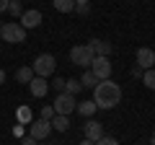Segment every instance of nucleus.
<instances>
[{"mask_svg": "<svg viewBox=\"0 0 155 145\" xmlns=\"http://www.w3.org/2000/svg\"><path fill=\"white\" fill-rule=\"evenodd\" d=\"M122 101V86L114 80H98V86L93 88V104L98 109H114Z\"/></svg>", "mask_w": 155, "mask_h": 145, "instance_id": "1", "label": "nucleus"}, {"mask_svg": "<svg viewBox=\"0 0 155 145\" xmlns=\"http://www.w3.org/2000/svg\"><path fill=\"white\" fill-rule=\"evenodd\" d=\"M0 39L11 42V44H21V42H26V29L18 21H8L0 26Z\"/></svg>", "mask_w": 155, "mask_h": 145, "instance_id": "2", "label": "nucleus"}, {"mask_svg": "<svg viewBox=\"0 0 155 145\" xmlns=\"http://www.w3.org/2000/svg\"><path fill=\"white\" fill-rule=\"evenodd\" d=\"M31 70H34V75H39V78H49V75H54V70H57L54 55H39L36 60H34Z\"/></svg>", "mask_w": 155, "mask_h": 145, "instance_id": "3", "label": "nucleus"}, {"mask_svg": "<svg viewBox=\"0 0 155 145\" xmlns=\"http://www.w3.org/2000/svg\"><path fill=\"white\" fill-rule=\"evenodd\" d=\"M93 49H91L88 44H78V47H72L70 49V60H72V65H80V67H85L88 70L91 67V62H93Z\"/></svg>", "mask_w": 155, "mask_h": 145, "instance_id": "4", "label": "nucleus"}, {"mask_svg": "<svg viewBox=\"0 0 155 145\" xmlns=\"http://www.w3.org/2000/svg\"><path fill=\"white\" fill-rule=\"evenodd\" d=\"M75 106H78L75 96H70V93H60V96L54 99V104H52V109H54V114H62V117H70V114L75 112Z\"/></svg>", "mask_w": 155, "mask_h": 145, "instance_id": "5", "label": "nucleus"}, {"mask_svg": "<svg viewBox=\"0 0 155 145\" xmlns=\"http://www.w3.org/2000/svg\"><path fill=\"white\" fill-rule=\"evenodd\" d=\"M88 70L93 72L98 80H109L111 78V62H109V57H93V62H91Z\"/></svg>", "mask_w": 155, "mask_h": 145, "instance_id": "6", "label": "nucleus"}, {"mask_svg": "<svg viewBox=\"0 0 155 145\" xmlns=\"http://www.w3.org/2000/svg\"><path fill=\"white\" fill-rule=\"evenodd\" d=\"M18 23H21L23 29H36L39 23H41V11H36V8H31V11H23L21 18H18Z\"/></svg>", "mask_w": 155, "mask_h": 145, "instance_id": "7", "label": "nucleus"}, {"mask_svg": "<svg viewBox=\"0 0 155 145\" xmlns=\"http://www.w3.org/2000/svg\"><path fill=\"white\" fill-rule=\"evenodd\" d=\"M52 135V124L47 122V119H36V122H31V137L34 140H47Z\"/></svg>", "mask_w": 155, "mask_h": 145, "instance_id": "8", "label": "nucleus"}, {"mask_svg": "<svg viewBox=\"0 0 155 145\" xmlns=\"http://www.w3.org/2000/svg\"><path fill=\"white\" fill-rule=\"evenodd\" d=\"M83 132H85V137H88L91 143H96V140H101V137L106 135V132H104V124L96 122V119H88V122L83 124Z\"/></svg>", "mask_w": 155, "mask_h": 145, "instance_id": "9", "label": "nucleus"}, {"mask_svg": "<svg viewBox=\"0 0 155 145\" xmlns=\"http://www.w3.org/2000/svg\"><path fill=\"white\" fill-rule=\"evenodd\" d=\"M28 91H31L34 99H44L47 91H49V83H47V78H39V75H34V80L28 83Z\"/></svg>", "mask_w": 155, "mask_h": 145, "instance_id": "10", "label": "nucleus"}, {"mask_svg": "<svg viewBox=\"0 0 155 145\" xmlns=\"http://www.w3.org/2000/svg\"><path fill=\"white\" fill-rule=\"evenodd\" d=\"M137 65L142 67V70H150V67L155 65V52L150 49V47H140L137 49Z\"/></svg>", "mask_w": 155, "mask_h": 145, "instance_id": "11", "label": "nucleus"}, {"mask_svg": "<svg viewBox=\"0 0 155 145\" xmlns=\"http://www.w3.org/2000/svg\"><path fill=\"white\" fill-rule=\"evenodd\" d=\"M88 47L93 49L96 57H109L111 55V44H109V42H104V39H91Z\"/></svg>", "mask_w": 155, "mask_h": 145, "instance_id": "12", "label": "nucleus"}, {"mask_svg": "<svg viewBox=\"0 0 155 145\" xmlns=\"http://www.w3.org/2000/svg\"><path fill=\"white\" fill-rule=\"evenodd\" d=\"M96 109L98 106L93 104V99H88V101H78V106H75V112L80 114V117H85V119H91L96 114Z\"/></svg>", "mask_w": 155, "mask_h": 145, "instance_id": "13", "label": "nucleus"}, {"mask_svg": "<svg viewBox=\"0 0 155 145\" xmlns=\"http://www.w3.org/2000/svg\"><path fill=\"white\" fill-rule=\"evenodd\" d=\"M52 130H57V132H67L70 130V117H62V114H54V119H52Z\"/></svg>", "mask_w": 155, "mask_h": 145, "instance_id": "14", "label": "nucleus"}, {"mask_svg": "<svg viewBox=\"0 0 155 145\" xmlns=\"http://www.w3.org/2000/svg\"><path fill=\"white\" fill-rule=\"evenodd\" d=\"M16 80L23 83V86H28L34 80V70H31V67H18V70H16Z\"/></svg>", "mask_w": 155, "mask_h": 145, "instance_id": "15", "label": "nucleus"}, {"mask_svg": "<svg viewBox=\"0 0 155 145\" xmlns=\"http://www.w3.org/2000/svg\"><path fill=\"white\" fill-rule=\"evenodd\" d=\"M80 91H83V83H80L78 78H67V80H65V93H70V96H78Z\"/></svg>", "mask_w": 155, "mask_h": 145, "instance_id": "16", "label": "nucleus"}, {"mask_svg": "<svg viewBox=\"0 0 155 145\" xmlns=\"http://www.w3.org/2000/svg\"><path fill=\"white\" fill-rule=\"evenodd\" d=\"M52 5L60 13H72L75 11V0H52Z\"/></svg>", "mask_w": 155, "mask_h": 145, "instance_id": "17", "label": "nucleus"}, {"mask_svg": "<svg viewBox=\"0 0 155 145\" xmlns=\"http://www.w3.org/2000/svg\"><path fill=\"white\" fill-rule=\"evenodd\" d=\"M78 80L83 83V88H96V86H98V78H96V75H93L91 70H85V72H83V75H80Z\"/></svg>", "mask_w": 155, "mask_h": 145, "instance_id": "18", "label": "nucleus"}, {"mask_svg": "<svg viewBox=\"0 0 155 145\" xmlns=\"http://www.w3.org/2000/svg\"><path fill=\"white\" fill-rule=\"evenodd\" d=\"M142 83L147 86L150 91H155V67H150V70L142 72Z\"/></svg>", "mask_w": 155, "mask_h": 145, "instance_id": "19", "label": "nucleus"}, {"mask_svg": "<svg viewBox=\"0 0 155 145\" xmlns=\"http://www.w3.org/2000/svg\"><path fill=\"white\" fill-rule=\"evenodd\" d=\"M8 13H11L13 18H21V13H23L21 0H11V3H8Z\"/></svg>", "mask_w": 155, "mask_h": 145, "instance_id": "20", "label": "nucleus"}, {"mask_svg": "<svg viewBox=\"0 0 155 145\" xmlns=\"http://www.w3.org/2000/svg\"><path fill=\"white\" fill-rule=\"evenodd\" d=\"M16 117H18V122H26V124H31V109H28V106H21V109H18L16 112Z\"/></svg>", "mask_w": 155, "mask_h": 145, "instance_id": "21", "label": "nucleus"}, {"mask_svg": "<svg viewBox=\"0 0 155 145\" xmlns=\"http://www.w3.org/2000/svg\"><path fill=\"white\" fill-rule=\"evenodd\" d=\"M93 145H119V140H116V137H109V135H104V137L96 140Z\"/></svg>", "mask_w": 155, "mask_h": 145, "instance_id": "22", "label": "nucleus"}, {"mask_svg": "<svg viewBox=\"0 0 155 145\" xmlns=\"http://www.w3.org/2000/svg\"><path fill=\"white\" fill-rule=\"evenodd\" d=\"M41 119L52 122V119H54V109H52V106H44V109H41Z\"/></svg>", "mask_w": 155, "mask_h": 145, "instance_id": "23", "label": "nucleus"}, {"mask_svg": "<svg viewBox=\"0 0 155 145\" xmlns=\"http://www.w3.org/2000/svg\"><path fill=\"white\" fill-rule=\"evenodd\" d=\"M49 86H52V88H57L60 93H65V78H54Z\"/></svg>", "mask_w": 155, "mask_h": 145, "instance_id": "24", "label": "nucleus"}, {"mask_svg": "<svg viewBox=\"0 0 155 145\" xmlns=\"http://www.w3.org/2000/svg\"><path fill=\"white\" fill-rule=\"evenodd\" d=\"M75 13H80V16H88V13H91V5H75Z\"/></svg>", "mask_w": 155, "mask_h": 145, "instance_id": "25", "label": "nucleus"}, {"mask_svg": "<svg viewBox=\"0 0 155 145\" xmlns=\"http://www.w3.org/2000/svg\"><path fill=\"white\" fill-rule=\"evenodd\" d=\"M142 72H145L142 67H140V65H134V67H132V78H142Z\"/></svg>", "mask_w": 155, "mask_h": 145, "instance_id": "26", "label": "nucleus"}, {"mask_svg": "<svg viewBox=\"0 0 155 145\" xmlns=\"http://www.w3.org/2000/svg\"><path fill=\"white\" fill-rule=\"evenodd\" d=\"M8 3H11V0H0V13H5V11H8Z\"/></svg>", "mask_w": 155, "mask_h": 145, "instance_id": "27", "label": "nucleus"}, {"mask_svg": "<svg viewBox=\"0 0 155 145\" xmlns=\"http://www.w3.org/2000/svg\"><path fill=\"white\" fill-rule=\"evenodd\" d=\"M23 145H36V140H34V137H31V135H28V137H26V140H23Z\"/></svg>", "mask_w": 155, "mask_h": 145, "instance_id": "28", "label": "nucleus"}, {"mask_svg": "<svg viewBox=\"0 0 155 145\" xmlns=\"http://www.w3.org/2000/svg\"><path fill=\"white\" fill-rule=\"evenodd\" d=\"M5 83V70H3V67H0V86Z\"/></svg>", "mask_w": 155, "mask_h": 145, "instance_id": "29", "label": "nucleus"}, {"mask_svg": "<svg viewBox=\"0 0 155 145\" xmlns=\"http://www.w3.org/2000/svg\"><path fill=\"white\" fill-rule=\"evenodd\" d=\"M75 5H91V0H75Z\"/></svg>", "mask_w": 155, "mask_h": 145, "instance_id": "30", "label": "nucleus"}, {"mask_svg": "<svg viewBox=\"0 0 155 145\" xmlns=\"http://www.w3.org/2000/svg\"><path fill=\"white\" fill-rule=\"evenodd\" d=\"M80 145H93V143H91L88 137H83V140H80Z\"/></svg>", "mask_w": 155, "mask_h": 145, "instance_id": "31", "label": "nucleus"}, {"mask_svg": "<svg viewBox=\"0 0 155 145\" xmlns=\"http://www.w3.org/2000/svg\"><path fill=\"white\" fill-rule=\"evenodd\" d=\"M153 145H155V130H153Z\"/></svg>", "mask_w": 155, "mask_h": 145, "instance_id": "32", "label": "nucleus"}, {"mask_svg": "<svg viewBox=\"0 0 155 145\" xmlns=\"http://www.w3.org/2000/svg\"><path fill=\"white\" fill-rule=\"evenodd\" d=\"M0 26H3V21H0Z\"/></svg>", "mask_w": 155, "mask_h": 145, "instance_id": "33", "label": "nucleus"}]
</instances>
